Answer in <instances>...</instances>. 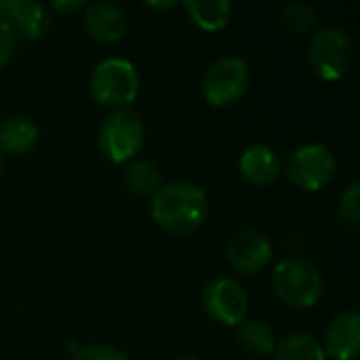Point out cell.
Masks as SVG:
<instances>
[{
  "label": "cell",
  "instance_id": "cell-1",
  "mask_svg": "<svg viewBox=\"0 0 360 360\" xmlns=\"http://www.w3.org/2000/svg\"><path fill=\"white\" fill-rule=\"evenodd\" d=\"M152 219L158 228L173 236H188L202 228L209 217L207 194L188 181H175L162 186L152 196Z\"/></svg>",
  "mask_w": 360,
  "mask_h": 360
},
{
  "label": "cell",
  "instance_id": "cell-2",
  "mask_svg": "<svg viewBox=\"0 0 360 360\" xmlns=\"http://www.w3.org/2000/svg\"><path fill=\"white\" fill-rule=\"evenodd\" d=\"M272 287L276 297L295 310L314 308L325 291L321 270L304 257L283 259L272 274Z\"/></svg>",
  "mask_w": 360,
  "mask_h": 360
},
{
  "label": "cell",
  "instance_id": "cell-3",
  "mask_svg": "<svg viewBox=\"0 0 360 360\" xmlns=\"http://www.w3.org/2000/svg\"><path fill=\"white\" fill-rule=\"evenodd\" d=\"M141 86L137 68L122 57H110L97 63L91 74L89 89L97 103L108 108H127L135 101Z\"/></svg>",
  "mask_w": 360,
  "mask_h": 360
},
{
  "label": "cell",
  "instance_id": "cell-4",
  "mask_svg": "<svg viewBox=\"0 0 360 360\" xmlns=\"http://www.w3.org/2000/svg\"><path fill=\"white\" fill-rule=\"evenodd\" d=\"M308 61L321 80L335 82L344 78L354 61L352 38L338 25L321 27L310 42Z\"/></svg>",
  "mask_w": 360,
  "mask_h": 360
},
{
  "label": "cell",
  "instance_id": "cell-5",
  "mask_svg": "<svg viewBox=\"0 0 360 360\" xmlns=\"http://www.w3.org/2000/svg\"><path fill=\"white\" fill-rule=\"evenodd\" d=\"M143 141H146L143 122L129 108L112 112L99 124V131H97L99 150L114 165H122L131 160L143 148Z\"/></svg>",
  "mask_w": 360,
  "mask_h": 360
},
{
  "label": "cell",
  "instance_id": "cell-6",
  "mask_svg": "<svg viewBox=\"0 0 360 360\" xmlns=\"http://www.w3.org/2000/svg\"><path fill=\"white\" fill-rule=\"evenodd\" d=\"M251 84V72L240 57H221L209 65L202 76V95L213 108H228L238 103Z\"/></svg>",
  "mask_w": 360,
  "mask_h": 360
},
{
  "label": "cell",
  "instance_id": "cell-7",
  "mask_svg": "<svg viewBox=\"0 0 360 360\" xmlns=\"http://www.w3.org/2000/svg\"><path fill=\"white\" fill-rule=\"evenodd\" d=\"M335 156L323 143H308L297 148L287 160V177L304 192L323 190L335 175Z\"/></svg>",
  "mask_w": 360,
  "mask_h": 360
},
{
  "label": "cell",
  "instance_id": "cell-8",
  "mask_svg": "<svg viewBox=\"0 0 360 360\" xmlns=\"http://www.w3.org/2000/svg\"><path fill=\"white\" fill-rule=\"evenodd\" d=\"M247 293L240 283L228 276L213 278L202 291L205 312L224 327H238L247 316Z\"/></svg>",
  "mask_w": 360,
  "mask_h": 360
},
{
  "label": "cell",
  "instance_id": "cell-9",
  "mask_svg": "<svg viewBox=\"0 0 360 360\" xmlns=\"http://www.w3.org/2000/svg\"><path fill=\"white\" fill-rule=\"evenodd\" d=\"M228 262L243 274H257L272 262V243L255 230H240L226 245Z\"/></svg>",
  "mask_w": 360,
  "mask_h": 360
},
{
  "label": "cell",
  "instance_id": "cell-10",
  "mask_svg": "<svg viewBox=\"0 0 360 360\" xmlns=\"http://www.w3.org/2000/svg\"><path fill=\"white\" fill-rule=\"evenodd\" d=\"M0 21L25 40L40 38L49 27L46 8L30 0H0Z\"/></svg>",
  "mask_w": 360,
  "mask_h": 360
},
{
  "label": "cell",
  "instance_id": "cell-11",
  "mask_svg": "<svg viewBox=\"0 0 360 360\" xmlns=\"http://www.w3.org/2000/svg\"><path fill=\"white\" fill-rule=\"evenodd\" d=\"M360 350V314L354 310L338 314L325 333L323 352L335 360H356Z\"/></svg>",
  "mask_w": 360,
  "mask_h": 360
},
{
  "label": "cell",
  "instance_id": "cell-12",
  "mask_svg": "<svg viewBox=\"0 0 360 360\" xmlns=\"http://www.w3.org/2000/svg\"><path fill=\"white\" fill-rule=\"evenodd\" d=\"M84 30L93 40L112 44L124 38L127 17L122 8L112 2H93L84 6Z\"/></svg>",
  "mask_w": 360,
  "mask_h": 360
},
{
  "label": "cell",
  "instance_id": "cell-13",
  "mask_svg": "<svg viewBox=\"0 0 360 360\" xmlns=\"http://www.w3.org/2000/svg\"><path fill=\"white\" fill-rule=\"evenodd\" d=\"M238 169L251 186L266 188L274 184L281 175V158L270 146H251L243 152Z\"/></svg>",
  "mask_w": 360,
  "mask_h": 360
},
{
  "label": "cell",
  "instance_id": "cell-14",
  "mask_svg": "<svg viewBox=\"0 0 360 360\" xmlns=\"http://www.w3.org/2000/svg\"><path fill=\"white\" fill-rule=\"evenodd\" d=\"M40 137L38 124L30 116H8L0 122V152L4 154H25Z\"/></svg>",
  "mask_w": 360,
  "mask_h": 360
},
{
  "label": "cell",
  "instance_id": "cell-15",
  "mask_svg": "<svg viewBox=\"0 0 360 360\" xmlns=\"http://www.w3.org/2000/svg\"><path fill=\"white\" fill-rule=\"evenodd\" d=\"M236 342H238V348L253 359L274 354V348H276V338H274L272 327L259 319L243 321L236 331Z\"/></svg>",
  "mask_w": 360,
  "mask_h": 360
},
{
  "label": "cell",
  "instance_id": "cell-16",
  "mask_svg": "<svg viewBox=\"0 0 360 360\" xmlns=\"http://www.w3.org/2000/svg\"><path fill=\"white\" fill-rule=\"evenodd\" d=\"M184 8L188 17L207 32H217L228 25L232 15V4L228 0H209V2H196L188 0L184 2Z\"/></svg>",
  "mask_w": 360,
  "mask_h": 360
},
{
  "label": "cell",
  "instance_id": "cell-17",
  "mask_svg": "<svg viewBox=\"0 0 360 360\" xmlns=\"http://www.w3.org/2000/svg\"><path fill=\"white\" fill-rule=\"evenodd\" d=\"M124 186L135 196H154L162 188V175L154 162L137 160L124 171Z\"/></svg>",
  "mask_w": 360,
  "mask_h": 360
},
{
  "label": "cell",
  "instance_id": "cell-18",
  "mask_svg": "<svg viewBox=\"0 0 360 360\" xmlns=\"http://www.w3.org/2000/svg\"><path fill=\"white\" fill-rule=\"evenodd\" d=\"M274 352L276 360H327L323 346L306 333L287 335L276 344Z\"/></svg>",
  "mask_w": 360,
  "mask_h": 360
},
{
  "label": "cell",
  "instance_id": "cell-19",
  "mask_svg": "<svg viewBox=\"0 0 360 360\" xmlns=\"http://www.w3.org/2000/svg\"><path fill=\"white\" fill-rule=\"evenodd\" d=\"M314 21H316V13L306 2L295 0L291 4H287L283 11V23L291 34H297V36L308 34L314 27Z\"/></svg>",
  "mask_w": 360,
  "mask_h": 360
},
{
  "label": "cell",
  "instance_id": "cell-20",
  "mask_svg": "<svg viewBox=\"0 0 360 360\" xmlns=\"http://www.w3.org/2000/svg\"><path fill=\"white\" fill-rule=\"evenodd\" d=\"M338 217L342 221H348L352 226H359L360 221V184L354 179L348 190L342 194V200H340V211H338Z\"/></svg>",
  "mask_w": 360,
  "mask_h": 360
},
{
  "label": "cell",
  "instance_id": "cell-21",
  "mask_svg": "<svg viewBox=\"0 0 360 360\" xmlns=\"http://www.w3.org/2000/svg\"><path fill=\"white\" fill-rule=\"evenodd\" d=\"M72 360H129L127 354L114 346H105V344H89V346H80L74 354Z\"/></svg>",
  "mask_w": 360,
  "mask_h": 360
},
{
  "label": "cell",
  "instance_id": "cell-22",
  "mask_svg": "<svg viewBox=\"0 0 360 360\" xmlns=\"http://www.w3.org/2000/svg\"><path fill=\"white\" fill-rule=\"evenodd\" d=\"M15 40H17L15 32L4 21H0V68L11 59L15 51Z\"/></svg>",
  "mask_w": 360,
  "mask_h": 360
},
{
  "label": "cell",
  "instance_id": "cell-23",
  "mask_svg": "<svg viewBox=\"0 0 360 360\" xmlns=\"http://www.w3.org/2000/svg\"><path fill=\"white\" fill-rule=\"evenodd\" d=\"M84 6H86V4H84L82 0H61V2H53V8H55L57 13L65 15V17L78 13V11H84Z\"/></svg>",
  "mask_w": 360,
  "mask_h": 360
},
{
  "label": "cell",
  "instance_id": "cell-24",
  "mask_svg": "<svg viewBox=\"0 0 360 360\" xmlns=\"http://www.w3.org/2000/svg\"><path fill=\"white\" fill-rule=\"evenodd\" d=\"M150 8H156V11H167V8H173V6H177L175 2H150L148 4Z\"/></svg>",
  "mask_w": 360,
  "mask_h": 360
},
{
  "label": "cell",
  "instance_id": "cell-25",
  "mask_svg": "<svg viewBox=\"0 0 360 360\" xmlns=\"http://www.w3.org/2000/svg\"><path fill=\"white\" fill-rule=\"evenodd\" d=\"M4 171H6V158H4V154L0 152V177L4 175Z\"/></svg>",
  "mask_w": 360,
  "mask_h": 360
},
{
  "label": "cell",
  "instance_id": "cell-26",
  "mask_svg": "<svg viewBox=\"0 0 360 360\" xmlns=\"http://www.w3.org/2000/svg\"><path fill=\"white\" fill-rule=\"evenodd\" d=\"M175 360H198L196 356H192V354H181V356H177Z\"/></svg>",
  "mask_w": 360,
  "mask_h": 360
}]
</instances>
